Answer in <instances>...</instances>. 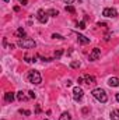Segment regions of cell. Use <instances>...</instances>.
<instances>
[{
  "label": "cell",
  "mask_w": 119,
  "mask_h": 120,
  "mask_svg": "<svg viewBox=\"0 0 119 120\" xmlns=\"http://www.w3.org/2000/svg\"><path fill=\"white\" fill-rule=\"evenodd\" d=\"M17 45L20 48H23V49H32V48L36 46L35 41L34 39H30V38H20L18 42H17Z\"/></svg>",
  "instance_id": "cell-1"
},
{
  "label": "cell",
  "mask_w": 119,
  "mask_h": 120,
  "mask_svg": "<svg viewBox=\"0 0 119 120\" xmlns=\"http://www.w3.org/2000/svg\"><path fill=\"white\" fill-rule=\"evenodd\" d=\"M92 94V96L97 99V101H99L101 103H105L107 101H108V96H107V92L102 90V88H95V90L91 92Z\"/></svg>",
  "instance_id": "cell-2"
},
{
  "label": "cell",
  "mask_w": 119,
  "mask_h": 120,
  "mask_svg": "<svg viewBox=\"0 0 119 120\" xmlns=\"http://www.w3.org/2000/svg\"><path fill=\"white\" fill-rule=\"evenodd\" d=\"M28 81H30L31 84H35V85L41 84L42 77H41L39 71H36V70H31L30 73H28Z\"/></svg>",
  "instance_id": "cell-3"
},
{
  "label": "cell",
  "mask_w": 119,
  "mask_h": 120,
  "mask_svg": "<svg viewBox=\"0 0 119 120\" xmlns=\"http://www.w3.org/2000/svg\"><path fill=\"white\" fill-rule=\"evenodd\" d=\"M48 11H45V10H39L38 11V14H36V18H38V21L41 22V24H46L48 22Z\"/></svg>",
  "instance_id": "cell-4"
},
{
  "label": "cell",
  "mask_w": 119,
  "mask_h": 120,
  "mask_svg": "<svg viewBox=\"0 0 119 120\" xmlns=\"http://www.w3.org/2000/svg\"><path fill=\"white\" fill-rule=\"evenodd\" d=\"M102 15H105V17H116V15H118V11H116L115 8L108 7V8H104Z\"/></svg>",
  "instance_id": "cell-5"
},
{
  "label": "cell",
  "mask_w": 119,
  "mask_h": 120,
  "mask_svg": "<svg viewBox=\"0 0 119 120\" xmlns=\"http://www.w3.org/2000/svg\"><path fill=\"white\" fill-rule=\"evenodd\" d=\"M83 90L80 88V87H76L74 90H73V98H74V101H80L81 98H83Z\"/></svg>",
  "instance_id": "cell-6"
},
{
  "label": "cell",
  "mask_w": 119,
  "mask_h": 120,
  "mask_svg": "<svg viewBox=\"0 0 119 120\" xmlns=\"http://www.w3.org/2000/svg\"><path fill=\"white\" fill-rule=\"evenodd\" d=\"M99 56H101V50H99L98 48H94V49H92V52L90 53V57H88V59L91 60V61H94V60L98 59Z\"/></svg>",
  "instance_id": "cell-7"
},
{
  "label": "cell",
  "mask_w": 119,
  "mask_h": 120,
  "mask_svg": "<svg viewBox=\"0 0 119 120\" xmlns=\"http://www.w3.org/2000/svg\"><path fill=\"white\" fill-rule=\"evenodd\" d=\"M108 85L109 87H118L119 85V78L118 77H111L108 80Z\"/></svg>",
  "instance_id": "cell-8"
},
{
  "label": "cell",
  "mask_w": 119,
  "mask_h": 120,
  "mask_svg": "<svg viewBox=\"0 0 119 120\" xmlns=\"http://www.w3.org/2000/svg\"><path fill=\"white\" fill-rule=\"evenodd\" d=\"M4 101H6L7 103H11V102L14 101V94H13V92H6V94H4Z\"/></svg>",
  "instance_id": "cell-9"
},
{
  "label": "cell",
  "mask_w": 119,
  "mask_h": 120,
  "mask_svg": "<svg viewBox=\"0 0 119 120\" xmlns=\"http://www.w3.org/2000/svg\"><path fill=\"white\" fill-rule=\"evenodd\" d=\"M83 77H84V82H86V84H88V85H91V84H95V78H94L92 75L86 74V75H83Z\"/></svg>",
  "instance_id": "cell-10"
},
{
  "label": "cell",
  "mask_w": 119,
  "mask_h": 120,
  "mask_svg": "<svg viewBox=\"0 0 119 120\" xmlns=\"http://www.w3.org/2000/svg\"><path fill=\"white\" fill-rule=\"evenodd\" d=\"M77 41H79V42H81L83 45L90 43V38H86L84 35H77Z\"/></svg>",
  "instance_id": "cell-11"
},
{
  "label": "cell",
  "mask_w": 119,
  "mask_h": 120,
  "mask_svg": "<svg viewBox=\"0 0 119 120\" xmlns=\"http://www.w3.org/2000/svg\"><path fill=\"white\" fill-rule=\"evenodd\" d=\"M111 119L112 120H119V109H115L111 112Z\"/></svg>",
  "instance_id": "cell-12"
},
{
  "label": "cell",
  "mask_w": 119,
  "mask_h": 120,
  "mask_svg": "<svg viewBox=\"0 0 119 120\" xmlns=\"http://www.w3.org/2000/svg\"><path fill=\"white\" fill-rule=\"evenodd\" d=\"M16 35H17L18 38H23V36L25 35V31H24V28H23V27H21V28H18V30H17V32H16Z\"/></svg>",
  "instance_id": "cell-13"
},
{
  "label": "cell",
  "mask_w": 119,
  "mask_h": 120,
  "mask_svg": "<svg viewBox=\"0 0 119 120\" xmlns=\"http://www.w3.org/2000/svg\"><path fill=\"white\" fill-rule=\"evenodd\" d=\"M59 120H71V116L64 112V113H62V116L59 117Z\"/></svg>",
  "instance_id": "cell-14"
},
{
  "label": "cell",
  "mask_w": 119,
  "mask_h": 120,
  "mask_svg": "<svg viewBox=\"0 0 119 120\" xmlns=\"http://www.w3.org/2000/svg\"><path fill=\"white\" fill-rule=\"evenodd\" d=\"M64 10H66V11H69L70 14H76V8H74L73 6H66V7H64Z\"/></svg>",
  "instance_id": "cell-15"
},
{
  "label": "cell",
  "mask_w": 119,
  "mask_h": 120,
  "mask_svg": "<svg viewBox=\"0 0 119 120\" xmlns=\"http://www.w3.org/2000/svg\"><path fill=\"white\" fill-rule=\"evenodd\" d=\"M70 67H71V68H79V67H80V61H76V60L71 61V63H70Z\"/></svg>",
  "instance_id": "cell-16"
},
{
  "label": "cell",
  "mask_w": 119,
  "mask_h": 120,
  "mask_svg": "<svg viewBox=\"0 0 119 120\" xmlns=\"http://www.w3.org/2000/svg\"><path fill=\"white\" fill-rule=\"evenodd\" d=\"M17 99H18V101H27V98H25V95H24L23 92H18V94H17Z\"/></svg>",
  "instance_id": "cell-17"
},
{
  "label": "cell",
  "mask_w": 119,
  "mask_h": 120,
  "mask_svg": "<svg viewBox=\"0 0 119 120\" xmlns=\"http://www.w3.org/2000/svg\"><path fill=\"white\" fill-rule=\"evenodd\" d=\"M48 14H49V15H52V17H56L59 13H58V10H53V8H52V10H49V11H48Z\"/></svg>",
  "instance_id": "cell-18"
},
{
  "label": "cell",
  "mask_w": 119,
  "mask_h": 120,
  "mask_svg": "<svg viewBox=\"0 0 119 120\" xmlns=\"http://www.w3.org/2000/svg\"><path fill=\"white\" fill-rule=\"evenodd\" d=\"M62 55H63V50H62V49H59V50H56V52H55V57H56V59H59Z\"/></svg>",
  "instance_id": "cell-19"
},
{
  "label": "cell",
  "mask_w": 119,
  "mask_h": 120,
  "mask_svg": "<svg viewBox=\"0 0 119 120\" xmlns=\"http://www.w3.org/2000/svg\"><path fill=\"white\" fill-rule=\"evenodd\" d=\"M77 27H79L80 30H84V28H86V22H84V21H81V22H79V24H77Z\"/></svg>",
  "instance_id": "cell-20"
},
{
  "label": "cell",
  "mask_w": 119,
  "mask_h": 120,
  "mask_svg": "<svg viewBox=\"0 0 119 120\" xmlns=\"http://www.w3.org/2000/svg\"><path fill=\"white\" fill-rule=\"evenodd\" d=\"M20 113H21V115H27V116H30V115H31L30 110H23V109L20 110Z\"/></svg>",
  "instance_id": "cell-21"
},
{
  "label": "cell",
  "mask_w": 119,
  "mask_h": 120,
  "mask_svg": "<svg viewBox=\"0 0 119 120\" xmlns=\"http://www.w3.org/2000/svg\"><path fill=\"white\" fill-rule=\"evenodd\" d=\"M52 38H55V39H63V36L59 35V34H53V35H52Z\"/></svg>",
  "instance_id": "cell-22"
},
{
  "label": "cell",
  "mask_w": 119,
  "mask_h": 120,
  "mask_svg": "<svg viewBox=\"0 0 119 120\" xmlns=\"http://www.w3.org/2000/svg\"><path fill=\"white\" fill-rule=\"evenodd\" d=\"M28 94H30V98H35V96H36V95H35V92H32V91H30Z\"/></svg>",
  "instance_id": "cell-23"
},
{
  "label": "cell",
  "mask_w": 119,
  "mask_h": 120,
  "mask_svg": "<svg viewBox=\"0 0 119 120\" xmlns=\"http://www.w3.org/2000/svg\"><path fill=\"white\" fill-rule=\"evenodd\" d=\"M76 0H64V3H67V4H71V3H74Z\"/></svg>",
  "instance_id": "cell-24"
},
{
  "label": "cell",
  "mask_w": 119,
  "mask_h": 120,
  "mask_svg": "<svg viewBox=\"0 0 119 120\" xmlns=\"http://www.w3.org/2000/svg\"><path fill=\"white\" fill-rule=\"evenodd\" d=\"M39 112H41V108H39V105H38L36 109H35V113H39Z\"/></svg>",
  "instance_id": "cell-25"
},
{
  "label": "cell",
  "mask_w": 119,
  "mask_h": 120,
  "mask_svg": "<svg viewBox=\"0 0 119 120\" xmlns=\"http://www.w3.org/2000/svg\"><path fill=\"white\" fill-rule=\"evenodd\" d=\"M27 3H28V0H21V4L23 6H27Z\"/></svg>",
  "instance_id": "cell-26"
},
{
  "label": "cell",
  "mask_w": 119,
  "mask_h": 120,
  "mask_svg": "<svg viewBox=\"0 0 119 120\" xmlns=\"http://www.w3.org/2000/svg\"><path fill=\"white\" fill-rule=\"evenodd\" d=\"M116 101H118V102H119V92H118V94H116Z\"/></svg>",
  "instance_id": "cell-27"
},
{
  "label": "cell",
  "mask_w": 119,
  "mask_h": 120,
  "mask_svg": "<svg viewBox=\"0 0 119 120\" xmlns=\"http://www.w3.org/2000/svg\"><path fill=\"white\" fill-rule=\"evenodd\" d=\"M4 1H6V3H8V0H4Z\"/></svg>",
  "instance_id": "cell-28"
},
{
  "label": "cell",
  "mask_w": 119,
  "mask_h": 120,
  "mask_svg": "<svg viewBox=\"0 0 119 120\" xmlns=\"http://www.w3.org/2000/svg\"><path fill=\"white\" fill-rule=\"evenodd\" d=\"M20 1H21V0H20Z\"/></svg>",
  "instance_id": "cell-29"
}]
</instances>
